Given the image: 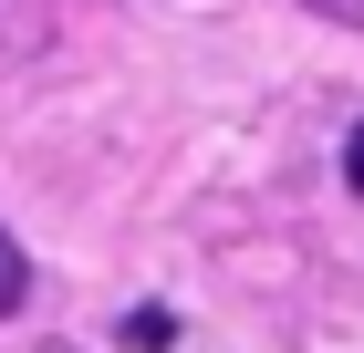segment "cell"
<instances>
[{"label":"cell","mask_w":364,"mask_h":353,"mask_svg":"<svg viewBox=\"0 0 364 353\" xmlns=\"http://www.w3.org/2000/svg\"><path fill=\"white\" fill-rule=\"evenodd\" d=\"M343 177H354V188H364V125H354V146H343Z\"/></svg>","instance_id":"obj_3"},{"label":"cell","mask_w":364,"mask_h":353,"mask_svg":"<svg viewBox=\"0 0 364 353\" xmlns=\"http://www.w3.org/2000/svg\"><path fill=\"white\" fill-rule=\"evenodd\" d=\"M21 291H31V260H21V239L0 229V312H21Z\"/></svg>","instance_id":"obj_2"},{"label":"cell","mask_w":364,"mask_h":353,"mask_svg":"<svg viewBox=\"0 0 364 353\" xmlns=\"http://www.w3.org/2000/svg\"><path fill=\"white\" fill-rule=\"evenodd\" d=\"M312 11H333V21H364V0H312Z\"/></svg>","instance_id":"obj_4"},{"label":"cell","mask_w":364,"mask_h":353,"mask_svg":"<svg viewBox=\"0 0 364 353\" xmlns=\"http://www.w3.org/2000/svg\"><path fill=\"white\" fill-rule=\"evenodd\" d=\"M53 353H73V343H53Z\"/></svg>","instance_id":"obj_5"},{"label":"cell","mask_w":364,"mask_h":353,"mask_svg":"<svg viewBox=\"0 0 364 353\" xmlns=\"http://www.w3.org/2000/svg\"><path fill=\"white\" fill-rule=\"evenodd\" d=\"M167 343H177V322L156 312V301H146V312H125V353H167Z\"/></svg>","instance_id":"obj_1"}]
</instances>
